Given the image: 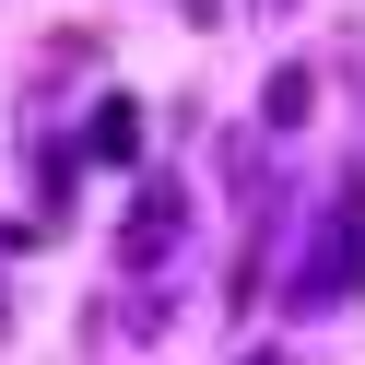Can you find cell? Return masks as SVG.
<instances>
[{"instance_id":"1","label":"cell","mask_w":365,"mask_h":365,"mask_svg":"<svg viewBox=\"0 0 365 365\" xmlns=\"http://www.w3.org/2000/svg\"><path fill=\"white\" fill-rule=\"evenodd\" d=\"M365 294V177L330 200V236H318V259L294 271V307H354Z\"/></svg>"},{"instance_id":"4","label":"cell","mask_w":365,"mask_h":365,"mask_svg":"<svg viewBox=\"0 0 365 365\" xmlns=\"http://www.w3.org/2000/svg\"><path fill=\"white\" fill-rule=\"evenodd\" d=\"M247 365H271V354H247Z\"/></svg>"},{"instance_id":"3","label":"cell","mask_w":365,"mask_h":365,"mask_svg":"<svg viewBox=\"0 0 365 365\" xmlns=\"http://www.w3.org/2000/svg\"><path fill=\"white\" fill-rule=\"evenodd\" d=\"M130 142H142V118H130V95H106V106H95V153H106V165H118Z\"/></svg>"},{"instance_id":"2","label":"cell","mask_w":365,"mask_h":365,"mask_svg":"<svg viewBox=\"0 0 365 365\" xmlns=\"http://www.w3.org/2000/svg\"><path fill=\"white\" fill-rule=\"evenodd\" d=\"M307 106H318V71H294V59H283V71H271V130H294Z\"/></svg>"}]
</instances>
